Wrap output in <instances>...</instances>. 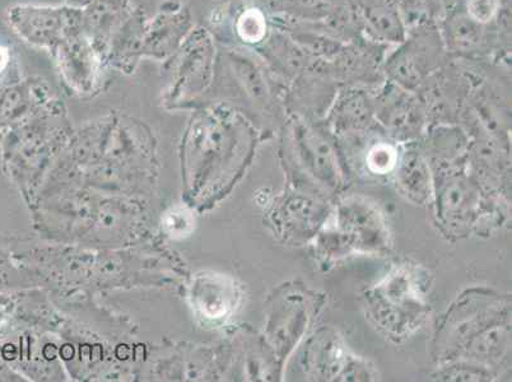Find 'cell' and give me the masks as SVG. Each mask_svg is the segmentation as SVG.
Returning a JSON list of instances; mask_svg holds the SVG:
<instances>
[{
	"label": "cell",
	"mask_w": 512,
	"mask_h": 382,
	"mask_svg": "<svg viewBox=\"0 0 512 382\" xmlns=\"http://www.w3.org/2000/svg\"><path fill=\"white\" fill-rule=\"evenodd\" d=\"M477 203V191L465 177H456L445 186L441 194L442 214L464 220L472 214Z\"/></svg>",
	"instance_id": "11"
},
{
	"label": "cell",
	"mask_w": 512,
	"mask_h": 382,
	"mask_svg": "<svg viewBox=\"0 0 512 382\" xmlns=\"http://www.w3.org/2000/svg\"><path fill=\"white\" fill-rule=\"evenodd\" d=\"M496 9L497 0H469V11L479 22L490 21Z\"/></svg>",
	"instance_id": "17"
},
{
	"label": "cell",
	"mask_w": 512,
	"mask_h": 382,
	"mask_svg": "<svg viewBox=\"0 0 512 382\" xmlns=\"http://www.w3.org/2000/svg\"><path fill=\"white\" fill-rule=\"evenodd\" d=\"M397 151L388 144H377L367 155V166L376 175H385L397 166Z\"/></svg>",
	"instance_id": "15"
},
{
	"label": "cell",
	"mask_w": 512,
	"mask_h": 382,
	"mask_svg": "<svg viewBox=\"0 0 512 382\" xmlns=\"http://www.w3.org/2000/svg\"><path fill=\"white\" fill-rule=\"evenodd\" d=\"M397 180L413 202L423 203L430 197V171L421 158L409 157L400 163Z\"/></svg>",
	"instance_id": "12"
},
{
	"label": "cell",
	"mask_w": 512,
	"mask_h": 382,
	"mask_svg": "<svg viewBox=\"0 0 512 382\" xmlns=\"http://www.w3.org/2000/svg\"><path fill=\"white\" fill-rule=\"evenodd\" d=\"M92 0H69V3L72 4L73 7H86L87 4H90Z\"/></svg>",
	"instance_id": "19"
},
{
	"label": "cell",
	"mask_w": 512,
	"mask_h": 382,
	"mask_svg": "<svg viewBox=\"0 0 512 382\" xmlns=\"http://www.w3.org/2000/svg\"><path fill=\"white\" fill-rule=\"evenodd\" d=\"M59 72L69 86L78 92H90L96 86L104 62L99 50L85 31L65 37L53 50Z\"/></svg>",
	"instance_id": "4"
},
{
	"label": "cell",
	"mask_w": 512,
	"mask_h": 382,
	"mask_svg": "<svg viewBox=\"0 0 512 382\" xmlns=\"http://www.w3.org/2000/svg\"><path fill=\"white\" fill-rule=\"evenodd\" d=\"M183 9L171 13H162L155 21L146 26L143 37L142 55L166 58L179 48L188 34L189 16Z\"/></svg>",
	"instance_id": "8"
},
{
	"label": "cell",
	"mask_w": 512,
	"mask_h": 382,
	"mask_svg": "<svg viewBox=\"0 0 512 382\" xmlns=\"http://www.w3.org/2000/svg\"><path fill=\"white\" fill-rule=\"evenodd\" d=\"M371 318L385 333L404 337L426 318V300L417 272L407 267L390 273L367 296Z\"/></svg>",
	"instance_id": "1"
},
{
	"label": "cell",
	"mask_w": 512,
	"mask_h": 382,
	"mask_svg": "<svg viewBox=\"0 0 512 382\" xmlns=\"http://www.w3.org/2000/svg\"><path fill=\"white\" fill-rule=\"evenodd\" d=\"M338 237L344 250L381 251L388 246L383 214L365 198H347L337 211Z\"/></svg>",
	"instance_id": "3"
},
{
	"label": "cell",
	"mask_w": 512,
	"mask_h": 382,
	"mask_svg": "<svg viewBox=\"0 0 512 382\" xmlns=\"http://www.w3.org/2000/svg\"><path fill=\"white\" fill-rule=\"evenodd\" d=\"M7 20L25 43L51 51L65 37L83 30V9L16 4L8 9Z\"/></svg>",
	"instance_id": "2"
},
{
	"label": "cell",
	"mask_w": 512,
	"mask_h": 382,
	"mask_svg": "<svg viewBox=\"0 0 512 382\" xmlns=\"http://www.w3.org/2000/svg\"><path fill=\"white\" fill-rule=\"evenodd\" d=\"M128 0H92L83 9V31L105 60L111 40L133 15Z\"/></svg>",
	"instance_id": "7"
},
{
	"label": "cell",
	"mask_w": 512,
	"mask_h": 382,
	"mask_svg": "<svg viewBox=\"0 0 512 382\" xmlns=\"http://www.w3.org/2000/svg\"><path fill=\"white\" fill-rule=\"evenodd\" d=\"M9 59H11V55H9L8 49L0 45V73L8 67Z\"/></svg>",
	"instance_id": "18"
},
{
	"label": "cell",
	"mask_w": 512,
	"mask_h": 382,
	"mask_svg": "<svg viewBox=\"0 0 512 382\" xmlns=\"http://www.w3.org/2000/svg\"><path fill=\"white\" fill-rule=\"evenodd\" d=\"M282 211L286 232L291 236L313 235L323 223L327 213L323 204L302 194L286 197Z\"/></svg>",
	"instance_id": "9"
},
{
	"label": "cell",
	"mask_w": 512,
	"mask_h": 382,
	"mask_svg": "<svg viewBox=\"0 0 512 382\" xmlns=\"http://www.w3.org/2000/svg\"><path fill=\"white\" fill-rule=\"evenodd\" d=\"M509 343V330L496 325L495 328L487 329L486 332L473 339L469 344L468 356L478 360H492L500 356Z\"/></svg>",
	"instance_id": "13"
},
{
	"label": "cell",
	"mask_w": 512,
	"mask_h": 382,
	"mask_svg": "<svg viewBox=\"0 0 512 382\" xmlns=\"http://www.w3.org/2000/svg\"><path fill=\"white\" fill-rule=\"evenodd\" d=\"M296 152L300 165L315 183L328 190L341 186L342 171L332 147L310 130L296 137Z\"/></svg>",
	"instance_id": "6"
},
{
	"label": "cell",
	"mask_w": 512,
	"mask_h": 382,
	"mask_svg": "<svg viewBox=\"0 0 512 382\" xmlns=\"http://www.w3.org/2000/svg\"><path fill=\"white\" fill-rule=\"evenodd\" d=\"M310 370L316 379L332 381L371 380L370 368L366 363L344 351L335 337H321L311 344L307 352Z\"/></svg>",
	"instance_id": "5"
},
{
	"label": "cell",
	"mask_w": 512,
	"mask_h": 382,
	"mask_svg": "<svg viewBox=\"0 0 512 382\" xmlns=\"http://www.w3.org/2000/svg\"><path fill=\"white\" fill-rule=\"evenodd\" d=\"M282 339L286 356L296 346L304 334L310 320V301L302 293H286L285 305L282 310Z\"/></svg>",
	"instance_id": "10"
},
{
	"label": "cell",
	"mask_w": 512,
	"mask_h": 382,
	"mask_svg": "<svg viewBox=\"0 0 512 382\" xmlns=\"http://www.w3.org/2000/svg\"><path fill=\"white\" fill-rule=\"evenodd\" d=\"M488 374L483 370H477L476 367H451L449 370L441 372L440 380L446 381H483L488 380Z\"/></svg>",
	"instance_id": "16"
},
{
	"label": "cell",
	"mask_w": 512,
	"mask_h": 382,
	"mask_svg": "<svg viewBox=\"0 0 512 382\" xmlns=\"http://www.w3.org/2000/svg\"><path fill=\"white\" fill-rule=\"evenodd\" d=\"M267 30L263 13L258 9H249L237 22V32L242 40L248 43H258L262 40Z\"/></svg>",
	"instance_id": "14"
}]
</instances>
